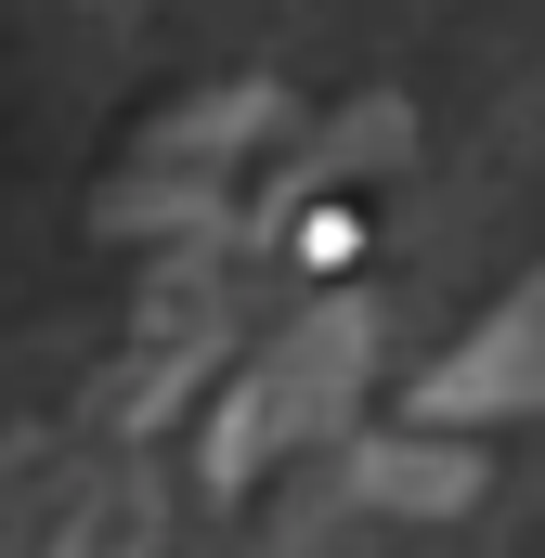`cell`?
<instances>
[{
  "label": "cell",
  "instance_id": "6da1fadb",
  "mask_svg": "<svg viewBox=\"0 0 545 558\" xmlns=\"http://www.w3.org/2000/svg\"><path fill=\"white\" fill-rule=\"evenodd\" d=\"M415 416H545V274L415 390Z\"/></svg>",
  "mask_w": 545,
  "mask_h": 558
}]
</instances>
